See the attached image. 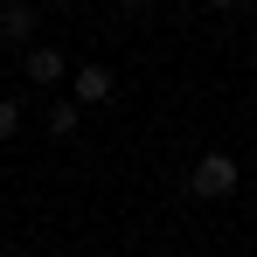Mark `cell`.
<instances>
[{
	"label": "cell",
	"mask_w": 257,
	"mask_h": 257,
	"mask_svg": "<svg viewBox=\"0 0 257 257\" xmlns=\"http://www.w3.org/2000/svg\"><path fill=\"white\" fill-rule=\"evenodd\" d=\"M21 70H28V84H63V77H70V56H63V49H49V42H28Z\"/></svg>",
	"instance_id": "cell-3"
},
{
	"label": "cell",
	"mask_w": 257,
	"mask_h": 257,
	"mask_svg": "<svg viewBox=\"0 0 257 257\" xmlns=\"http://www.w3.org/2000/svg\"><path fill=\"white\" fill-rule=\"evenodd\" d=\"M209 7H222V14H229V7H243V0H209Z\"/></svg>",
	"instance_id": "cell-7"
},
{
	"label": "cell",
	"mask_w": 257,
	"mask_h": 257,
	"mask_svg": "<svg viewBox=\"0 0 257 257\" xmlns=\"http://www.w3.org/2000/svg\"><path fill=\"white\" fill-rule=\"evenodd\" d=\"M0 35H7V42H35V7H28V0H7V7H0Z\"/></svg>",
	"instance_id": "cell-4"
},
{
	"label": "cell",
	"mask_w": 257,
	"mask_h": 257,
	"mask_svg": "<svg viewBox=\"0 0 257 257\" xmlns=\"http://www.w3.org/2000/svg\"><path fill=\"white\" fill-rule=\"evenodd\" d=\"M125 7H146V0H125Z\"/></svg>",
	"instance_id": "cell-9"
},
{
	"label": "cell",
	"mask_w": 257,
	"mask_h": 257,
	"mask_svg": "<svg viewBox=\"0 0 257 257\" xmlns=\"http://www.w3.org/2000/svg\"><path fill=\"white\" fill-rule=\"evenodd\" d=\"M49 7H77V0H49Z\"/></svg>",
	"instance_id": "cell-8"
},
{
	"label": "cell",
	"mask_w": 257,
	"mask_h": 257,
	"mask_svg": "<svg viewBox=\"0 0 257 257\" xmlns=\"http://www.w3.org/2000/svg\"><path fill=\"white\" fill-rule=\"evenodd\" d=\"M70 97H77V104H111V97H118V77H111V70H104V63H77V77H70Z\"/></svg>",
	"instance_id": "cell-2"
},
{
	"label": "cell",
	"mask_w": 257,
	"mask_h": 257,
	"mask_svg": "<svg viewBox=\"0 0 257 257\" xmlns=\"http://www.w3.org/2000/svg\"><path fill=\"white\" fill-rule=\"evenodd\" d=\"M236 181H243V167H236V153H202L195 167H188V188L202 195V202H222V195H236Z\"/></svg>",
	"instance_id": "cell-1"
},
{
	"label": "cell",
	"mask_w": 257,
	"mask_h": 257,
	"mask_svg": "<svg viewBox=\"0 0 257 257\" xmlns=\"http://www.w3.org/2000/svg\"><path fill=\"white\" fill-rule=\"evenodd\" d=\"M250 70H257V49H250Z\"/></svg>",
	"instance_id": "cell-10"
},
{
	"label": "cell",
	"mask_w": 257,
	"mask_h": 257,
	"mask_svg": "<svg viewBox=\"0 0 257 257\" xmlns=\"http://www.w3.org/2000/svg\"><path fill=\"white\" fill-rule=\"evenodd\" d=\"M14 132H21V104H14V97H0V146H7Z\"/></svg>",
	"instance_id": "cell-6"
},
{
	"label": "cell",
	"mask_w": 257,
	"mask_h": 257,
	"mask_svg": "<svg viewBox=\"0 0 257 257\" xmlns=\"http://www.w3.org/2000/svg\"><path fill=\"white\" fill-rule=\"evenodd\" d=\"M42 125H49V139H70V132L84 125V104H77V97H56V104H49V118H42Z\"/></svg>",
	"instance_id": "cell-5"
}]
</instances>
